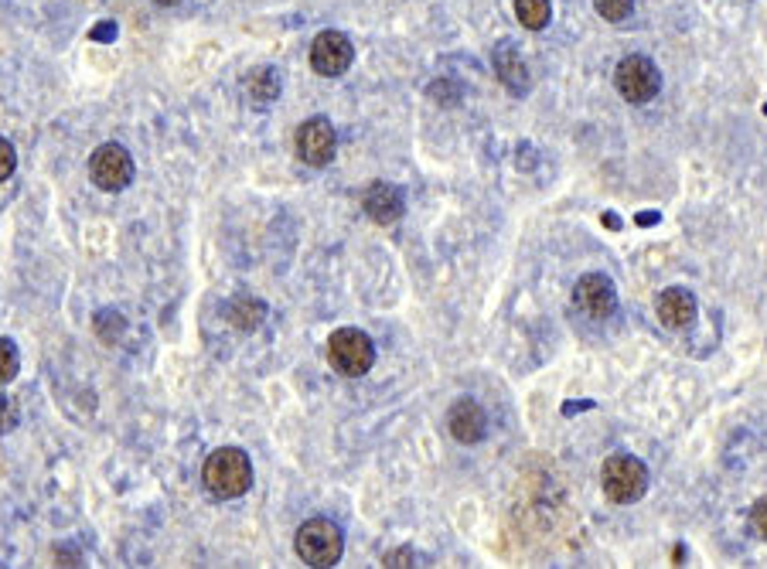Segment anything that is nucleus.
Wrapping results in <instances>:
<instances>
[{
  "mask_svg": "<svg viewBox=\"0 0 767 569\" xmlns=\"http://www.w3.org/2000/svg\"><path fill=\"white\" fill-rule=\"evenodd\" d=\"M21 413H18V402L8 399V396H0V433H11L18 426Z\"/></svg>",
  "mask_w": 767,
  "mask_h": 569,
  "instance_id": "obj_19",
  "label": "nucleus"
},
{
  "mask_svg": "<svg viewBox=\"0 0 767 569\" xmlns=\"http://www.w3.org/2000/svg\"><path fill=\"white\" fill-rule=\"evenodd\" d=\"M18 365H21V358H18L14 341L11 338H0V386H8L18 376Z\"/></svg>",
  "mask_w": 767,
  "mask_h": 569,
  "instance_id": "obj_16",
  "label": "nucleus"
},
{
  "mask_svg": "<svg viewBox=\"0 0 767 569\" xmlns=\"http://www.w3.org/2000/svg\"><path fill=\"white\" fill-rule=\"evenodd\" d=\"M498 69H502V78H505V83L512 86V89H526V86H522L518 83V78H515V72L522 75V72H526V69H522V59L505 45L502 52H498Z\"/></svg>",
  "mask_w": 767,
  "mask_h": 569,
  "instance_id": "obj_17",
  "label": "nucleus"
},
{
  "mask_svg": "<svg viewBox=\"0 0 767 569\" xmlns=\"http://www.w3.org/2000/svg\"><path fill=\"white\" fill-rule=\"evenodd\" d=\"M154 4H165V8H171V4H178V0H154Z\"/></svg>",
  "mask_w": 767,
  "mask_h": 569,
  "instance_id": "obj_23",
  "label": "nucleus"
},
{
  "mask_svg": "<svg viewBox=\"0 0 767 569\" xmlns=\"http://www.w3.org/2000/svg\"><path fill=\"white\" fill-rule=\"evenodd\" d=\"M294 549L301 556V562L314 566V569H328L342 559L345 552V539H342V528L328 518H311L297 528V539Z\"/></svg>",
  "mask_w": 767,
  "mask_h": 569,
  "instance_id": "obj_2",
  "label": "nucleus"
},
{
  "mask_svg": "<svg viewBox=\"0 0 767 569\" xmlns=\"http://www.w3.org/2000/svg\"><path fill=\"white\" fill-rule=\"evenodd\" d=\"M14 168H18V154H14L11 140L0 137V181H8L14 175Z\"/></svg>",
  "mask_w": 767,
  "mask_h": 569,
  "instance_id": "obj_20",
  "label": "nucleus"
},
{
  "mask_svg": "<svg viewBox=\"0 0 767 569\" xmlns=\"http://www.w3.org/2000/svg\"><path fill=\"white\" fill-rule=\"evenodd\" d=\"M574 304H577V310H584L593 320L611 317L618 307V291H614L611 276H603V273L580 276V283L574 287Z\"/></svg>",
  "mask_w": 767,
  "mask_h": 569,
  "instance_id": "obj_9",
  "label": "nucleus"
},
{
  "mask_svg": "<svg viewBox=\"0 0 767 569\" xmlns=\"http://www.w3.org/2000/svg\"><path fill=\"white\" fill-rule=\"evenodd\" d=\"M361 209H366V215L372 219V222H379V225H392L399 215H402V194H399V188H392V185H386V181H379V185H372L369 191H366V201H361Z\"/></svg>",
  "mask_w": 767,
  "mask_h": 569,
  "instance_id": "obj_12",
  "label": "nucleus"
},
{
  "mask_svg": "<svg viewBox=\"0 0 767 569\" xmlns=\"http://www.w3.org/2000/svg\"><path fill=\"white\" fill-rule=\"evenodd\" d=\"M750 528H754V536L767 542V498H760L754 508H750Z\"/></svg>",
  "mask_w": 767,
  "mask_h": 569,
  "instance_id": "obj_21",
  "label": "nucleus"
},
{
  "mask_svg": "<svg viewBox=\"0 0 767 569\" xmlns=\"http://www.w3.org/2000/svg\"><path fill=\"white\" fill-rule=\"evenodd\" d=\"M515 14L522 28L543 31L553 18V8H549V0H515Z\"/></svg>",
  "mask_w": 767,
  "mask_h": 569,
  "instance_id": "obj_14",
  "label": "nucleus"
},
{
  "mask_svg": "<svg viewBox=\"0 0 767 569\" xmlns=\"http://www.w3.org/2000/svg\"><path fill=\"white\" fill-rule=\"evenodd\" d=\"M335 147H338V134H335V127L328 124L325 116H314V119H307V124H301V130H297V157L304 160V165H311V168L332 165Z\"/></svg>",
  "mask_w": 767,
  "mask_h": 569,
  "instance_id": "obj_8",
  "label": "nucleus"
},
{
  "mask_svg": "<svg viewBox=\"0 0 767 569\" xmlns=\"http://www.w3.org/2000/svg\"><path fill=\"white\" fill-rule=\"evenodd\" d=\"M90 175L103 191H124L134 181V157L119 144H103L90 157Z\"/></svg>",
  "mask_w": 767,
  "mask_h": 569,
  "instance_id": "obj_6",
  "label": "nucleus"
},
{
  "mask_svg": "<svg viewBox=\"0 0 767 569\" xmlns=\"http://www.w3.org/2000/svg\"><path fill=\"white\" fill-rule=\"evenodd\" d=\"M246 93H250V99H253L256 106L276 103V96H280V75H276V69H256V72L246 78Z\"/></svg>",
  "mask_w": 767,
  "mask_h": 569,
  "instance_id": "obj_13",
  "label": "nucleus"
},
{
  "mask_svg": "<svg viewBox=\"0 0 767 569\" xmlns=\"http://www.w3.org/2000/svg\"><path fill=\"white\" fill-rule=\"evenodd\" d=\"M600 487L611 502L631 505L649 492V471H644V464L631 454H611L608 461H603Z\"/></svg>",
  "mask_w": 767,
  "mask_h": 569,
  "instance_id": "obj_3",
  "label": "nucleus"
},
{
  "mask_svg": "<svg viewBox=\"0 0 767 569\" xmlns=\"http://www.w3.org/2000/svg\"><path fill=\"white\" fill-rule=\"evenodd\" d=\"M593 8L600 11V18H608L611 24H618V21L631 18L634 0H593Z\"/></svg>",
  "mask_w": 767,
  "mask_h": 569,
  "instance_id": "obj_18",
  "label": "nucleus"
},
{
  "mask_svg": "<svg viewBox=\"0 0 767 569\" xmlns=\"http://www.w3.org/2000/svg\"><path fill=\"white\" fill-rule=\"evenodd\" d=\"M655 310L669 331H685V328H693V320H696V297L682 287H669L662 291Z\"/></svg>",
  "mask_w": 767,
  "mask_h": 569,
  "instance_id": "obj_10",
  "label": "nucleus"
},
{
  "mask_svg": "<svg viewBox=\"0 0 767 569\" xmlns=\"http://www.w3.org/2000/svg\"><path fill=\"white\" fill-rule=\"evenodd\" d=\"M201 481H206L212 498H239L250 492L253 484V464L250 457L239 451V446H219V451L201 467Z\"/></svg>",
  "mask_w": 767,
  "mask_h": 569,
  "instance_id": "obj_1",
  "label": "nucleus"
},
{
  "mask_svg": "<svg viewBox=\"0 0 767 569\" xmlns=\"http://www.w3.org/2000/svg\"><path fill=\"white\" fill-rule=\"evenodd\" d=\"M386 566H413V552H392L386 556Z\"/></svg>",
  "mask_w": 767,
  "mask_h": 569,
  "instance_id": "obj_22",
  "label": "nucleus"
},
{
  "mask_svg": "<svg viewBox=\"0 0 767 569\" xmlns=\"http://www.w3.org/2000/svg\"><path fill=\"white\" fill-rule=\"evenodd\" d=\"M229 317H232V324L239 331H253V328H260V320L266 317V307L260 301H253V297H239L232 304Z\"/></svg>",
  "mask_w": 767,
  "mask_h": 569,
  "instance_id": "obj_15",
  "label": "nucleus"
},
{
  "mask_svg": "<svg viewBox=\"0 0 767 569\" xmlns=\"http://www.w3.org/2000/svg\"><path fill=\"white\" fill-rule=\"evenodd\" d=\"M448 426H451V436L458 443H477V440H484L488 420H484V410L474 399H458L448 413Z\"/></svg>",
  "mask_w": 767,
  "mask_h": 569,
  "instance_id": "obj_11",
  "label": "nucleus"
},
{
  "mask_svg": "<svg viewBox=\"0 0 767 569\" xmlns=\"http://www.w3.org/2000/svg\"><path fill=\"white\" fill-rule=\"evenodd\" d=\"M614 86H618V93H621L628 103L641 106V103H649V99L659 96L662 75H659V69H655L652 59L628 55V59H621L618 69H614Z\"/></svg>",
  "mask_w": 767,
  "mask_h": 569,
  "instance_id": "obj_5",
  "label": "nucleus"
},
{
  "mask_svg": "<svg viewBox=\"0 0 767 569\" xmlns=\"http://www.w3.org/2000/svg\"><path fill=\"white\" fill-rule=\"evenodd\" d=\"M328 361L332 369L345 379H358L366 376L372 369L376 361V345L366 331L358 328H338L332 338H328Z\"/></svg>",
  "mask_w": 767,
  "mask_h": 569,
  "instance_id": "obj_4",
  "label": "nucleus"
},
{
  "mask_svg": "<svg viewBox=\"0 0 767 569\" xmlns=\"http://www.w3.org/2000/svg\"><path fill=\"white\" fill-rule=\"evenodd\" d=\"M355 62V45L342 31H321L311 45V69L325 78H338Z\"/></svg>",
  "mask_w": 767,
  "mask_h": 569,
  "instance_id": "obj_7",
  "label": "nucleus"
}]
</instances>
